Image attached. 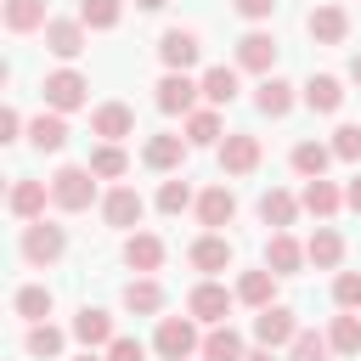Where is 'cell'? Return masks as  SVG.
<instances>
[{
    "mask_svg": "<svg viewBox=\"0 0 361 361\" xmlns=\"http://www.w3.org/2000/svg\"><path fill=\"white\" fill-rule=\"evenodd\" d=\"M96 169L90 164H62L56 175H51V203L62 209V214H85L90 203H96Z\"/></svg>",
    "mask_w": 361,
    "mask_h": 361,
    "instance_id": "cell-1",
    "label": "cell"
},
{
    "mask_svg": "<svg viewBox=\"0 0 361 361\" xmlns=\"http://www.w3.org/2000/svg\"><path fill=\"white\" fill-rule=\"evenodd\" d=\"M152 350H158L164 361H192V355L203 350V338H197V316H192V310H186V316H158Z\"/></svg>",
    "mask_w": 361,
    "mask_h": 361,
    "instance_id": "cell-2",
    "label": "cell"
},
{
    "mask_svg": "<svg viewBox=\"0 0 361 361\" xmlns=\"http://www.w3.org/2000/svg\"><path fill=\"white\" fill-rule=\"evenodd\" d=\"M17 248H23V259H28V265H56V259L68 254V231H62L56 220H28Z\"/></svg>",
    "mask_w": 361,
    "mask_h": 361,
    "instance_id": "cell-3",
    "label": "cell"
},
{
    "mask_svg": "<svg viewBox=\"0 0 361 361\" xmlns=\"http://www.w3.org/2000/svg\"><path fill=\"white\" fill-rule=\"evenodd\" d=\"M39 96H45V107H56V113H79V107L90 102V79H85L79 68H56V73H45Z\"/></svg>",
    "mask_w": 361,
    "mask_h": 361,
    "instance_id": "cell-4",
    "label": "cell"
},
{
    "mask_svg": "<svg viewBox=\"0 0 361 361\" xmlns=\"http://www.w3.org/2000/svg\"><path fill=\"white\" fill-rule=\"evenodd\" d=\"M197 56H203V39H197L192 28H164V34H158V62H164V73H192Z\"/></svg>",
    "mask_w": 361,
    "mask_h": 361,
    "instance_id": "cell-5",
    "label": "cell"
},
{
    "mask_svg": "<svg viewBox=\"0 0 361 361\" xmlns=\"http://www.w3.org/2000/svg\"><path fill=\"white\" fill-rule=\"evenodd\" d=\"M231 305H237V288H226V282H214V276H203L192 293H186V310L197 316V322H226L231 316Z\"/></svg>",
    "mask_w": 361,
    "mask_h": 361,
    "instance_id": "cell-6",
    "label": "cell"
},
{
    "mask_svg": "<svg viewBox=\"0 0 361 361\" xmlns=\"http://www.w3.org/2000/svg\"><path fill=\"white\" fill-rule=\"evenodd\" d=\"M299 338V316L288 310V305H265L259 316H254V344H265V350H288Z\"/></svg>",
    "mask_w": 361,
    "mask_h": 361,
    "instance_id": "cell-7",
    "label": "cell"
},
{
    "mask_svg": "<svg viewBox=\"0 0 361 361\" xmlns=\"http://www.w3.org/2000/svg\"><path fill=\"white\" fill-rule=\"evenodd\" d=\"M259 158H265V147H259L254 130H231V135L220 141V169H226V175H254Z\"/></svg>",
    "mask_w": 361,
    "mask_h": 361,
    "instance_id": "cell-8",
    "label": "cell"
},
{
    "mask_svg": "<svg viewBox=\"0 0 361 361\" xmlns=\"http://www.w3.org/2000/svg\"><path fill=\"white\" fill-rule=\"evenodd\" d=\"M45 203H51V180H34V175H17L11 192H6V209L28 226V220H45Z\"/></svg>",
    "mask_w": 361,
    "mask_h": 361,
    "instance_id": "cell-9",
    "label": "cell"
},
{
    "mask_svg": "<svg viewBox=\"0 0 361 361\" xmlns=\"http://www.w3.org/2000/svg\"><path fill=\"white\" fill-rule=\"evenodd\" d=\"M141 214H147V197H141L135 186H107V192H102V220H107V226L135 231Z\"/></svg>",
    "mask_w": 361,
    "mask_h": 361,
    "instance_id": "cell-10",
    "label": "cell"
},
{
    "mask_svg": "<svg viewBox=\"0 0 361 361\" xmlns=\"http://www.w3.org/2000/svg\"><path fill=\"white\" fill-rule=\"evenodd\" d=\"M39 34H45V51H51L56 62H73V56L85 51V39H90V28H85L79 17H51Z\"/></svg>",
    "mask_w": 361,
    "mask_h": 361,
    "instance_id": "cell-11",
    "label": "cell"
},
{
    "mask_svg": "<svg viewBox=\"0 0 361 361\" xmlns=\"http://www.w3.org/2000/svg\"><path fill=\"white\" fill-rule=\"evenodd\" d=\"M152 90H158V96H152V102H158V113H180V118H186V113L197 107V96H203V85H197L192 73H164Z\"/></svg>",
    "mask_w": 361,
    "mask_h": 361,
    "instance_id": "cell-12",
    "label": "cell"
},
{
    "mask_svg": "<svg viewBox=\"0 0 361 361\" xmlns=\"http://www.w3.org/2000/svg\"><path fill=\"white\" fill-rule=\"evenodd\" d=\"M305 28H310V39H316V45H344V39H350V11H344V6H333V0H322V6H310Z\"/></svg>",
    "mask_w": 361,
    "mask_h": 361,
    "instance_id": "cell-13",
    "label": "cell"
},
{
    "mask_svg": "<svg viewBox=\"0 0 361 361\" xmlns=\"http://www.w3.org/2000/svg\"><path fill=\"white\" fill-rule=\"evenodd\" d=\"M237 68L265 79V73L276 68V34H265V28H248V34L237 39Z\"/></svg>",
    "mask_w": 361,
    "mask_h": 361,
    "instance_id": "cell-14",
    "label": "cell"
},
{
    "mask_svg": "<svg viewBox=\"0 0 361 361\" xmlns=\"http://www.w3.org/2000/svg\"><path fill=\"white\" fill-rule=\"evenodd\" d=\"M186 152H192V141H186V135H147L141 164H147V169H158V175H180Z\"/></svg>",
    "mask_w": 361,
    "mask_h": 361,
    "instance_id": "cell-15",
    "label": "cell"
},
{
    "mask_svg": "<svg viewBox=\"0 0 361 361\" xmlns=\"http://www.w3.org/2000/svg\"><path fill=\"white\" fill-rule=\"evenodd\" d=\"M237 220V192L231 186H203L197 192V226L203 231H226Z\"/></svg>",
    "mask_w": 361,
    "mask_h": 361,
    "instance_id": "cell-16",
    "label": "cell"
},
{
    "mask_svg": "<svg viewBox=\"0 0 361 361\" xmlns=\"http://www.w3.org/2000/svg\"><path fill=\"white\" fill-rule=\"evenodd\" d=\"M186 259H192L203 276H214V271H231L237 254H231V237H226V231H203V237L186 248Z\"/></svg>",
    "mask_w": 361,
    "mask_h": 361,
    "instance_id": "cell-17",
    "label": "cell"
},
{
    "mask_svg": "<svg viewBox=\"0 0 361 361\" xmlns=\"http://www.w3.org/2000/svg\"><path fill=\"white\" fill-rule=\"evenodd\" d=\"M299 102H305L310 113H338V107H344V79H338V73H310V79L299 85Z\"/></svg>",
    "mask_w": 361,
    "mask_h": 361,
    "instance_id": "cell-18",
    "label": "cell"
},
{
    "mask_svg": "<svg viewBox=\"0 0 361 361\" xmlns=\"http://www.w3.org/2000/svg\"><path fill=\"white\" fill-rule=\"evenodd\" d=\"M90 135H102V141L135 135V107H130V102H102V107L90 113Z\"/></svg>",
    "mask_w": 361,
    "mask_h": 361,
    "instance_id": "cell-19",
    "label": "cell"
},
{
    "mask_svg": "<svg viewBox=\"0 0 361 361\" xmlns=\"http://www.w3.org/2000/svg\"><path fill=\"white\" fill-rule=\"evenodd\" d=\"M164 254H169V248H164L158 231H130V237H124V265L141 271V276H152V271L164 265Z\"/></svg>",
    "mask_w": 361,
    "mask_h": 361,
    "instance_id": "cell-20",
    "label": "cell"
},
{
    "mask_svg": "<svg viewBox=\"0 0 361 361\" xmlns=\"http://www.w3.org/2000/svg\"><path fill=\"white\" fill-rule=\"evenodd\" d=\"M265 265H271L276 276H293L299 265H310V254H305V243H299L293 231H271V237H265Z\"/></svg>",
    "mask_w": 361,
    "mask_h": 361,
    "instance_id": "cell-21",
    "label": "cell"
},
{
    "mask_svg": "<svg viewBox=\"0 0 361 361\" xmlns=\"http://www.w3.org/2000/svg\"><path fill=\"white\" fill-rule=\"evenodd\" d=\"M68 333H73L85 350H107V344L118 338V333H113V316H107L102 305H85V310L73 316V327H68Z\"/></svg>",
    "mask_w": 361,
    "mask_h": 361,
    "instance_id": "cell-22",
    "label": "cell"
},
{
    "mask_svg": "<svg viewBox=\"0 0 361 361\" xmlns=\"http://www.w3.org/2000/svg\"><path fill=\"white\" fill-rule=\"evenodd\" d=\"M237 73H243L237 62H231V68H226V62L203 68V73H197V85H203V102H209V107H231V102H237V90H243V85H237Z\"/></svg>",
    "mask_w": 361,
    "mask_h": 361,
    "instance_id": "cell-23",
    "label": "cell"
},
{
    "mask_svg": "<svg viewBox=\"0 0 361 361\" xmlns=\"http://www.w3.org/2000/svg\"><path fill=\"white\" fill-rule=\"evenodd\" d=\"M180 135H186L192 147H220V141H226V124H220V107H209V102H203V107H192V113L180 118Z\"/></svg>",
    "mask_w": 361,
    "mask_h": 361,
    "instance_id": "cell-24",
    "label": "cell"
},
{
    "mask_svg": "<svg viewBox=\"0 0 361 361\" xmlns=\"http://www.w3.org/2000/svg\"><path fill=\"white\" fill-rule=\"evenodd\" d=\"M276 271L271 265H259V271H243L237 276V305H248V310H265V305H276Z\"/></svg>",
    "mask_w": 361,
    "mask_h": 361,
    "instance_id": "cell-25",
    "label": "cell"
},
{
    "mask_svg": "<svg viewBox=\"0 0 361 361\" xmlns=\"http://www.w3.org/2000/svg\"><path fill=\"white\" fill-rule=\"evenodd\" d=\"M299 209H305V214H316V220H333V214L344 209V192H338L327 175H316V180H305V192H299Z\"/></svg>",
    "mask_w": 361,
    "mask_h": 361,
    "instance_id": "cell-26",
    "label": "cell"
},
{
    "mask_svg": "<svg viewBox=\"0 0 361 361\" xmlns=\"http://www.w3.org/2000/svg\"><path fill=\"white\" fill-rule=\"evenodd\" d=\"M203 361H243L248 355V344H243V333L231 327V322H214L209 333H203V350H197Z\"/></svg>",
    "mask_w": 361,
    "mask_h": 361,
    "instance_id": "cell-27",
    "label": "cell"
},
{
    "mask_svg": "<svg viewBox=\"0 0 361 361\" xmlns=\"http://www.w3.org/2000/svg\"><path fill=\"white\" fill-rule=\"evenodd\" d=\"M293 102H299V96H293V85H288V79H276V73H265V79H259V90H254V107H259L265 118H288V113H293Z\"/></svg>",
    "mask_w": 361,
    "mask_h": 361,
    "instance_id": "cell-28",
    "label": "cell"
},
{
    "mask_svg": "<svg viewBox=\"0 0 361 361\" xmlns=\"http://www.w3.org/2000/svg\"><path fill=\"white\" fill-rule=\"evenodd\" d=\"M28 141H34L39 152H62V147H68V113L45 107L39 118H28Z\"/></svg>",
    "mask_w": 361,
    "mask_h": 361,
    "instance_id": "cell-29",
    "label": "cell"
},
{
    "mask_svg": "<svg viewBox=\"0 0 361 361\" xmlns=\"http://www.w3.org/2000/svg\"><path fill=\"white\" fill-rule=\"evenodd\" d=\"M305 254H310V265H316V271H338V265H344V237H338V231H333V226L322 220V226L310 231Z\"/></svg>",
    "mask_w": 361,
    "mask_h": 361,
    "instance_id": "cell-30",
    "label": "cell"
},
{
    "mask_svg": "<svg viewBox=\"0 0 361 361\" xmlns=\"http://www.w3.org/2000/svg\"><path fill=\"white\" fill-rule=\"evenodd\" d=\"M124 310L130 316H158L164 310V282L158 276H130L124 282Z\"/></svg>",
    "mask_w": 361,
    "mask_h": 361,
    "instance_id": "cell-31",
    "label": "cell"
},
{
    "mask_svg": "<svg viewBox=\"0 0 361 361\" xmlns=\"http://www.w3.org/2000/svg\"><path fill=\"white\" fill-rule=\"evenodd\" d=\"M288 164H293V175H299V180H316V175H327L333 147H327V141H299V147L288 152Z\"/></svg>",
    "mask_w": 361,
    "mask_h": 361,
    "instance_id": "cell-32",
    "label": "cell"
},
{
    "mask_svg": "<svg viewBox=\"0 0 361 361\" xmlns=\"http://www.w3.org/2000/svg\"><path fill=\"white\" fill-rule=\"evenodd\" d=\"M259 220H265L271 231H288V226L299 220V197H293V192H282V186H271V192L259 197Z\"/></svg>",
    "mask_w": 361,
    "mask_h": 361,
    "instance_id": "cell-33",
    "label": "cell"
},
{
    "mask_svg": "<svg viewBox=\"0 0 361 361\" xmlns=\"http://www.w3.org/2000/svg\"><path fill=\"white\" fill-rule=\"evenodd\" d=\"M23 350H28L34 361H51V355H62V350H68V333H62V327H51V322H28Z\"/></svg>",
    "mask_w": 361,
    "mask_h": 361,
    "instance_id": "cell-34",
    "label": "cell"
},
{
    "mask_svg": "<svg viewBox=\"0 0 361 361\" xmlns=\"http://www.w3.org/2000/svg\"><path fill=\"white\" fill-rule=\"evenodd\" d=\"M0 17H6L11 34H39V28L51 23V17H45V0H6Z\"/></svg>",
    "mask_w": 361,
    "mask_h": 361,
    "instance_id": "cell-35",
    "label": "cell"
},
{
    "mask_svg": "<svg viewBox=\"0 0 361 361\" xmlns=\"http://www.w3.org/2000/svg\"><path fill=\"white\" fill-rule=\"evenodd\" d=\"M51 305H56V299H51V288H45V282H23V288L11 293V310H17L23 322H45V316H51Z\"/></svg>",
    "mask_w": 361,
    "mask_h": 361,
    "instance_id": "cell-36",
    "label": "cell"
},
{
    "mask_svg": "<svg viewBox=\"0 0 361 361\" xmlns=\"http://www.w3.org/2000/svg\"><path fill=\"white\" fill-rule=\"evenodd\" d=\"M327 344L333 355H361V310H338L327 327Z\"/></svg>",
    "mask_w": 361,
    "mask_h": 361,
    "instance_id": "cell-37",
    "label": "cell"
},
{
    "mask_svg": "<svg viewBox=\"0 0 361 361\" xmlns=\"http://www.w3.org/2000/svg\"><path fill=\"white\" fill-rule=\"evenodd\" d=\"M85 164H90L102 180H124V175H130V152H124L118 141H102V147H90V158H85Z\"/></svg>",
    "mask_w": 361,
    "mask_h": 361,
    "instance_id": "cell-38",
    "label": "cell"
},
{
    "mask_svg": "<svg viewBox=\"0 0 361 361\" xmlns=\"http://www.w3.org/2000/svg\"><path fill=\"white\" fill-rule=\"evenodd\" d=\"M186 209H197V192H192V180H164L158 186V214H186Z\"/></svg>",
    "mask_w": 361,
    "mask_h": 361,
    "instance_id": "cell-39",
    "label": "cell"
},
{
    "mask_svg": "<svg viewBox=\"0 0 361 361\" xmlns=\"http://www.w3.org/2000/svg\"><path fill=\"white\" fill-rule=\"evenodd\" d=\"M124 0H79V23L85 28H118Z\"/></svg>",
    "mask_w": 361,
    "mask_h": 361,
    "instance_id": "cell-40",
    "label": "cell"
},
{
    "mask_svg": "<svg viewBox=\"0 0 361 361\" xmlns=\"http://www.w3.org/2000/svg\"><path fill=\"white\" fill-rule=\"evenodd\" d=\"M327 355H333L327 333H310V327H299V338L288 344V361H327Z\"/></svg>",
    "mask_w": 361,
    "mask_h": 361,
    "instance_id": "cell-41",
    "label": "cell"
},
{
    "mask_svg": "<svg viewBox=\"0 0 361 361\" xmlns=\"http://www.w3.org/2000/svg\"><path fill=\"white\" fill-rule=\"evenodd\" d=\"M327 147H333V158H344V164H361V124H338Z\"/></svg>",
    "mask_w": 361,
    "mask_h": 361,
    "instance_id": "cell-42",
    "label": "cell"
},
{
    "mask_svg": "<svg viewBox=\"0 0 361 361\" xmlns=\"http://www.w3.org/2000/svg\"><path fill=\"white\" fill-rule=\"evenodd\" d=\"M333 305L338 310H361V271H338L333 276Z\"/></svg>",
    "mask_w": 361,
    "mask_h": 361,
    "instance_id": "cell-43",
    "label": "cell"
},
{
    "mask_svg": "<svg viewBox=\"0 0 361 361\" xmlns=\"http://www.w3.org/2000/svg\"><path fill=\"white\" fill-rule=\"evenodd\" d=\"M102 355H107V361H147V344H141V338H124V333H118V338H113V344H107Z\"/></svg>",
    "mask_w": 361,
    "mask_h": 361,
    "instance_id": "cell-44",
    "label": "cell"
},
{
    "mask_svg": "<svg viewBox=\"0 0 361 361\" xmlns=\"http://www.w3.org/2000/svg\"><path fill=\"white\" fill-rule=\"evenodd\" d=\"M237 6V17H248V23H265L271 11H276V0H231Z\"/></svg>",
    "mask_w": 361,
    "mask_h": 361,
    "instance_id": "cell-45",
    "label": "cell"
},
{
    "mask_svg": "<svg viewBox=\"0 0 361 361\" xmlns=\"http://www.w3.org/2000/svg\"><path fill=\"white\" fill-rule=\"evenodd\" d=\"M17 135H23V113L6 107V113H0V141H17Z\"/></svg>",
    "mask_w": 361,
    "mask_h": 361,
    "instance_id": "cell-46",
    "label": "cell"
},
{
    "mask_svg": "<svg viewBox=\"0 0 361 361\" xmlns=\"http://www.w3.org/2000/svg\"><path fill=\"white\" fill-rule=\"evenodd\" d=\"M344 209H355V214H361V175L344 186Z\"/></svg>",
    "mask_w": 361,
    "mask_h": 361,
    "instance_id": "cell-47",
    "label": "cell"
},
{
    "mask_svg": "<svg viewBox=\"0 0 361 361\" xmlns=\"http://www.w3.org/2000/svg\"><path fill=\"white\" fill-rule=\"evenodd\" d=\"M243 361H276V350H265V344H254V350H248Z\"/></svg>",
    "mask_w": 361,
    "mask_h": 361,
    "instance_id": "cell-48",
    "label": "cell"
},
{
    "mask_svg": "<svg viewBox=\"0 0 361 361\" xmlns=\"http://www.w3.org/2000/svg\"><path fill=\"white\" fill-rule=\"evenodd\" d=\"M350 85H361V51L350 56Z\"/></svg>",
    "mask_w": 361,
    "mask_h": 361,
    "instance_id": "cell-49",
    "label": "cell"
},
{
    "mask_svg": "<svg viewBox=\"0 0 361 361\" xmlns=\"http://www.w3.org/2000/svg\"><path fill=\"white\" fill-rule=\"evenodd\" d=\"M135 6H141V11H164L169 0H135Z\"/></svg>",
    "mask_w": 361,
    "mask_h": 361,
    "instance_id": "cell-50",
    "label": "cell"
},
{
    "mask_svg": "<svg viewBox=\"0 0 361 361\" xmlns=\"http://www.w3.org/2000/svg\"><path fill=\"white\" fill-rule=\"evenodd\" d=\"M73 361H107V355H102V350H85V355H73Z\"/></svg>",
    "mask_w": 361,
    "mask_h": 361,
    "instance_id": "cell-51",
    "label": "cell"
},
{
    "mask_svg": "<svg viewBox=\"0 0 361 361\" xmlns=\"http://www.w3.org/2000/svg\"><path fill=\"white\" fill-rule=\"evenodd\" d=\"M355 361H361V355H355Z\"/></svg>",
    "mask_w": 361,
    "mask_h": 361,
    "instance_id": "cell-52",
    "label": "cell"
}]
</instances>
